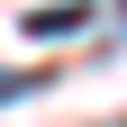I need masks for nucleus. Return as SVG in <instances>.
<instances>
[{"label": "nucleus", "mask_w": 127, "mask_h": 127, "mask_svg": "<svg viewBox=\"0 0 127 127\" xmlns=\"http://www.w3.org/2000/svg\"><path fill=\"white\" fill-rule=\"evenodd\" d=\"M100 127H127V118H100Z\"/></svg>", "instance_id": "f03ea898"}, {"label": "nucleus", "mask_w": 127, "mask_h": 127, "mask_svg": "<svg viewBox=\"0 0 127 127\" xmlns=\"http://www.w3.org/2000/svg\"><path fill=\"white\" fill-rule=\"evenodd\" d=\"M73 27H91L82 0H73V9H27V36H73Z\"/></svg>", "instance_id": "f257e3e1"}]
</instances>
